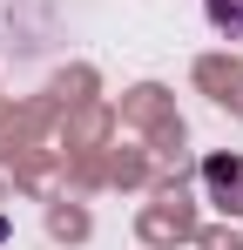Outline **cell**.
<instances>
[{"label": "cell", "mask_w": 243, "mask_h": 250, "mask_svg": "<svg viewBox=\"0 0 243 250\" xmlns=\"http://www.w3.org/2000/svg\"><path fill=\"white\" fill-rule=\"evenodd\" d=\"M202 189L223 216H243V156H209L202 163Z\"/></svg>", "instance_id": "6da1fadb"}, {"label": "cell", "mask_w": 243, "mask_h": 250, "mask_svg": "<svg viewBox=\"0 0 243 250\" xmlns=\"http://www.w3.org/2000/svg\"><path fill=\"white\" fill-rule=\"evenodd\" d=\"M202 14H209V27H216V34L243 41V0H202Z\"/></svg>", "instance_id": "7a4b0ae2"}, {"label": "cell", "mask_w": 243, "mask_h": 250, "mask_svg": "<svg viewBox=\"0 0 243 250\" xmlns=\"http://www.w3.org/2000/svg\"><path fill=\"white\" fill-rule=\"evenodd\" d=\"M0 237H7V223H0Z\"/></svg>", "instance_id": "3957f363"}]
</instances>
